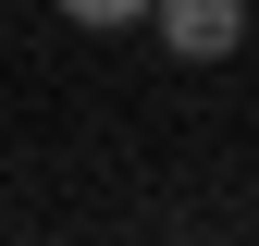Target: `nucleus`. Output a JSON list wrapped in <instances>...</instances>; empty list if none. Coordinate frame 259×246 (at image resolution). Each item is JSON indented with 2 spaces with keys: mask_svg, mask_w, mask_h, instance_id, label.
Returning a JSON list of instances; mask_svg holds the SVG:
<instances>
[{
  "mask_svg": "<svg viewBox=\"0 0 259 246\" xmlns=\"http://www.w3.org/2000/svg\"><path fill=\"white\" fill-rule=\"evenodd\" d=\"M148 25H160V49H173V61H235L247 0H148Z\"/></svg>",
  "mask_w": 259,
  "mask_h": 246,
  "instance_id": "nucleus-1",
  "label": "nucleus"
},
{
  "mask_svg": "<svg viewBox=\"0 0 259 246\" xmlns=\"http://www.w3.org/2000/svg\"><path fill=\"white\" fill-rule=\"evenodd\" d=\"M62 25H148V0H62Z\"/></svg>",
  "mask_w": 259,
  "mask_h": 246,
  "instance_id": "nucleus-2",
  "label": "nucleus"
}]
</instances>
